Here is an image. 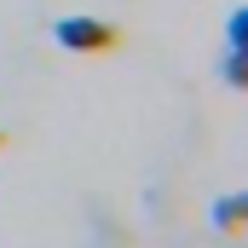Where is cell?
<instances>
[{"label":"cell","instance_id":"cell-3","mask_svg":"<svg viewBox=\"0 0 248 248\" xmlns=\"http://www.w3.org/2000/svg\"><path fill=\"white\" fill-rule=\"evenodd\" d=\"M0 144H6V139H0Z\"/></svg>","mask_w":248,"mask_h":248},{"label":"cell","instance_id":"cell-2","mask_svg":"<svg viewBox=\"0 0 248 248\" xmlns=\"http://www.w3.org/2000/svg\"><path fill=\"white\" fill-rule=\"evenodd\" d=\"M243 214H248V196H243V190H231V196H219V202H214V225H219L225 237H237V231H243Z\"/></svg>","mask_w":248,"mask_h":248},{"label":"cell","instance_id":"cell-1","mask_svg":"<svg viewBox=\"0 0 248 248\" xmlns=\"http://www.w3.org/2000/svg\"><path fill=\"white\" fill-rule=\"evenodd\" d=\"M52 41L69 52H116L122 46V29L104 23V17H58L52 23Z\"/></svg>","mask_w":248,"mask_h":248}]
</instances>
